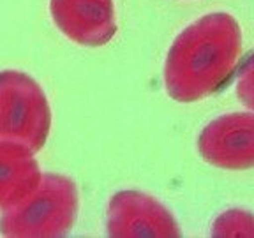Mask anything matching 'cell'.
<instances>
[{
  "mask_svg": "<svg viewBox=\"0 0 254 238\" xmlns=\"http://www.w3.org/2000/svg\"><path fill=\"white\" fill-rule=\"evenodd\" d=\"M242 53V28L228 12H208L180 32L164 63V87L177 103H196L222 87Z\"/></svg>",
  "mask_w": 254,
  "mask_h": 238,
  "instance_id": "cell-1",
  "label": "cell"
},
{
  "mask_svg": "<svg viewBox=\"0 0 254 238\" xmlns=\"http://www.w3.org/2000/svg\"><path fill=\"white\" fill-rule=\"evenodd\" d=\"M78 215V189L69 177L44 173L36 189L2 210L0 235L55 238L71 231Z\"/></svg>",
  "mask_w": 254,
  "mask_h": 238,
  "instance_id": "cell-2",
  "label": "cell"
},
{
  "mask_svg": "<svg viewBox=\"0 0 254 238\" xmlns=\"http://www.w3.org/2000/svg\"><path fill=\"white\" fill-rule=\"evenodd\" d=\"M52 129V110L36 79L21 71H0V141L39 152Z\"/></svg>",
  "mask_w": 254,
  "mask_h": 238,
  "instance_id": "cell-3",
  "label": "cell"
},
{
  "mask_svg": "<svg viewBox=\"0 0 254 238\" xmlns=\"http://www.w3.org/2000/svg\"><path fill=\"white\" fill-rule=\"evenodd\" d=\"M108 235L113 238H179L177 219L154 196L120 190L108 205Z\"/></svg>",
  "mask_w": 254,
  "mask_h": 238,
  "instance_id": "cell-4",
  "label": "cell"
},
{
  "mask_svg": "<svg viewBox=\"0 0 254 238\" xmlns=\"http://www.w3.org/2000/svg\"><path fill=\"white\" fill-rule=\"evenodd\" d=\"M201 157L215 168L244 171L254 168V110L235 111L206 123L198 138Z\"/></svg>",
  "mask_w": 254,
  "mask_h": 238,
  "instance_id": "cell-5",
  "label": "cell"
},
{
  "mask_svg": "<svg viewBox=\"0 0 254 238\" xmlns=\"http://www.w3.org/2000/svg\"><path fill=\"white\" fill-rule=\"evenodd\" d=\"M50 12L59 30L79 46H104L117 34L113 0H50Z\"/></svg>",
  "mask_w": 254,
  "mask_h": 238,
  "instance_id": "cell-6",
  "label": "cell"
},
{
  "mask_svg": "<svg viewBox=\"0 0 254 238\" xmlns=\"http://www.w3.org/2000/svg\"><path fill=\"white\" fill-rule=\"evenodd\" d=\"M41 168L34 152L0 141V210L23 199L39 183Z\"/></svg>",
  "mask_w": 254,
  "mask_h": 238,
  "instance_id": "cell-7",
  "label": "cell"
},
{
  "mask_svg": "<svg viewBox=\"0 0 254 238\" xmlns=\"http://www.w3.org/2000/svg\"><path fill=\"white\" fill-rule=\"evenodd\" d=\"M210 235L215 238H254V214L231 208L212 222Z\"/></svg>",
  "mask_w": 254,
  "mask_h": 238,
  "instance_id": "cell-8",
  "label": "cell"
},
{
  "mask_svg": "<svg viewBox=\"0 0 254 238\" xmlns=\"http://www.w3.org/2000/svg\"><path fill=\"white\" fill-rule=\"evenodd\" d=\"M237 95L244 106L254 110V53L240 67L237 78Z\"/></svg>",
  "mask_w": 254,
  "mask_h": 238,
  "instance_id": "cell-9",
  "label": "cell"
}]
</instances>
